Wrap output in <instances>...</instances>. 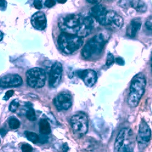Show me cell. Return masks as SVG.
I'll return each mask as SVG.
<instances>
[{"label":"cell","instance_id":"cell-1","mask_svg":"<svg viewBox=\"0 0 152 152\" xmlns=\"http://www.w3.org/2000/svg\"><path fill=\"white\" fill-rule=\"evenodd\" d=\"M94 20L91 16L69 14L61 19L59 28L63 32L83 38L91 32L94 28Z\"/></svg>","mask_w":152,"mask_h":152},{"label":"cell","instance_id":"cell-2","mask_svg":"<svg viewBox=\"0 0 152 152\" xmlns=\"http://www.w3.org/2000/svg\"><path fill=\"white\" fill-rule=\"evenodd\" d=\"M146 86V79L143 73H138L133 77L128 97V104L132 108L137 106L143 96Z\"/></svg>","mask_w":152,"mask_h":152},{"label":"cell","instance_id":"cell-3","mask_svg":"<svg viewBox=\"0 0 152 152\" xmlns=\"http://www.w3.org/2000/svg\"><path fill=\"white\" fill-rule=\"evenodd\" d=\"M106 39L102 34L96 35L88 41L82 50V56L88 60L98 57L104 49Z\"/></svg>","mask_w":152,"mask_h":152},{"label":"cell","instance_id":"cell-4","mask_svg":"<svg viewBox=\"0 0 152 152\" xmlns=\"http://www.w3.org/2000/svg\"><path fill=\"white\" fill-rule=\"evenodd\" d=\"M58 45L62 51L71 54L78 50L83 45L82 37L65 32H62L58 38Z\"/></svg>","mask_w":152,"mask_h":152},{"label":"cell","instance_id":"cell-5","mask_svg":"<svg viewBox=\"0 0 152 152\" xmlns=\"http://www.w3.org/2000/svg\"><path fill=\"white\" fill-rule=\"evenodd\" d=\"M133 133L129 128H124L121 130L118 134L115 147L118 152H133Z\"/></svg>","mask_w":152,"mask_h":152},{"label":"cell","instance_id":"cell-6","mask_svg":"<svg viewBox=\"0 0 152 152\" xmlns=\"http://www.w3.org/2000/svg\"><path fill=\"white\" fill-rule=\"evenodd\" d=\"M71 124L74 135L81 137L85 135L88 129V119L84 113H79L71 119Z\"/></svg>","mask_w":152,"mask_h":152},{"label":"cell","instance_id":"cell-7","mask_svg":"<svg viewBox=\"0 0 152 152\" xmlns=\"http://www.w3.org/2000/svg\"><path fill=\"white\" fill-rule=\"evenodd\" d=\"M28 85L31 88H42L46 82V75L44 69L40 68H34L26 73Z\"/></svg>","mask_w":152,"mask_h":152},{"label":"cell","instance_id":"cell-8","mask_svg":"<svg viewBox=\"0 0 152 152\" xmlns=\"http://www.w3.org/2000/svg\"><path fill=\"white\" fill-rule=\"evenodd\" d=\"M124 24L122 17L114 10H108L104 26L113 31H118L121 29Z\"/></svg>","mask_w":152,"mask_h":152},{"label":"cell","instance_id":"cell-9","mask_svg":"<svg viewBox=\"0 0 152 152\" xmlns=\"http://www.w3.org/2000/svg\"><path fill=\"white\" fill-rule=\"evenodd\" d=\"M62 65L59 62H56L50 71L49 84L51 88H56L59 85L62 77Z\"/></svg>","mask_w":152,"mask_h":152},{"label":"cell","instance_id":"cell-10","mask_svg":"<svg viewBox=\"0 0 152 152\" xmlns=\"http://www.w3.org/2000/svg\"><path fill=\"white\" fill-rule=\"evenodd\" d=\"M22 83V78L18 74H7L0 77V88L19 86Z\"/></svg>","mask_w":152,"mask_h":152},{"label":"cell","instance_id":"cell-11","mask_svg":"<svg viewBox=\"0 0 152 152\" xmlns=\"http://www.w3.org/2000/svg\"><path fill=\"white\" fill-rule=\"evenodd\" d=\"M54 103L57 110H67L72 105V98L69 94L62 93L57 96L54 100Z\"/></svg>","mask_w":152,"mask_h":152},{"label":"cell","instance_id":"cell-12","mask_svg":"<svg viewBox=\"0 0 152 152\" xmlns=\"http://www.w3.org/2000/svg\"><path fill=\"white\" fill-rule=\"evenodd\" d=\"M151 138V130L148 125L142 120L139 126V131L137 136V141L139 144H147Z\"/></svg>","mask_w":152,"mask_h":152},{"label":"cell","instance_id":"cell-13","mask_svg":"<svg viewBox=\"0 0 152 152\" xmlns=\"http://www.w3.org/2000/svg\"><path fill=\"white\" fill-rule=\"evenodd\" d=\"M108 10L101 4H96L90 10L91 16L99 24L104 26L105 20Z\"/></svg>","mask_w":152,"mask_h":152},{"label":"cell","instance_id":"cell-14","mask_svg":"<svg viewBox=\"0 0 152 152\" xmlns=\"http://www.w3.org/2000/svg\"><path fill=\"white\" fill-rule=\"evenodd\" d=\"M78 76L82 79L84 83L89 87L93 86L97 82V74L93 69H85L79 72Z\"/></svg>","mask_w":152,"mask_h":152},{"label":"cell","instance_id":"cell-15","mask_svg":"<svg viewBox=\"0 0 152 152\" xmlns=\"http://www.w3.org/2000/svg\"><path fill=\"white\" fill-rule=\"evenodd\" d=\"M31 24L34 28L37 30H44L47 24V20L45 14L42 12H38L34 14L31 20Z\"/></svg>","mask_w":152,"mask_h":152},{"label":"cell","instance_id":"cell-16","mask_svg":"<svg viewBox=\"0 0 152 152\" xmlns=\"http://www.w3.org/2000/svg\"><path fill=\"white\" fill-rule=\"evenodd\" d=\"M142 26V21L140 18H134L131 21L126 28V35L130 38H134Z\"/></svg>","mask_w":152,"mask_h":152},{"label":"cell","instance_id":"cell-17","mask_svg":"<svg viewBox=\"0 0 152 152\" xmlns=\"http://www.w3.org/2000/svg\"><path fill=\"white\" fill-rule=\"evenodd\" d=\"M130 6L139 13H145L147 6L142 0H130Z\"/></svg>","mask_w":152,"mask_h":152},{"label":"cell","instance_id":"cell-18","mask_svg":"<svg viewBox=\"0 0 152 152\" xmlns=\"http://www.w3.org/2000/svg\"><path fill=\"white\" fill-rule=\"evenodd\" d=\"M39 131L41 134H48L50 133V127L46 119H42L39 122Z\"/></svg>","mask_w":152,"mask_h":152},{"label":"cell","instance_id":"cell-19","mask_svg":"<svg viewBox=\"0 0 152 152\" xmlns=\"http://www.w3.org/2000/svg\"><path fill=\"white\" fill-rule=\"evenodd\" d=\"M25 135H26L27 139L29 141L33 143H37V142H39V136H38L35 133L26 131L25 132Z\"/></svg>","mask_w":152,"mask_h":152},{"label":"cell","instance_id":"cell-20","mask_svg":"<svg viewBox=\"0 0 152 152\" xmlns=\"http://www.w3.org/2000/svg\"><path fill=\"white\" fill-rule=\"evenodd\" d=\"M9 125L12 129H17L19 128L20 125V122L17 119L15 118H12L9 119Z\"/></svg>","mask_w":152,"mask_h":152},{"label":"cell","instance_id":"cell-21","mask_svg":"<svg viewBox=\"0 0 152 152\" xmlns=\"http://www.w3.org/2000/svg\"><path fill=\"white\" fill-rule=\"evenodd\" d=\"M26 118L31 121H35L37 119V116L35 115V113L34 110L31 108L29 107L28 110L26 111Z\"/></svg>","mask_w":152,"mask_h":152},{"label":"cell","instance_id":"cell-22","mask_svg":"<svg viewBox=\"0 0 152 152\" xmlns=\"http://www.w3.org/2000/svg\"><path fill=\"white\" fill-rule=\"evenodd\" d=\"M145 28L146 30L152 34V15L150 16L145 21Z\"/></svg>","mask_w":152,"mask_h":152},{"label":"cell","instance_id":"cell-23","mask_svg":"<svg viewBox=\"0 0 152 152\" xmlns=\"http://www.w3.org/2000/svg\"><path fill=\"white\" fill-rule=\"evenodd\" d=\"M115 61V58L114 57L113 54L109 53L107 54V58H106V65L107 66H110L111 65H113Z\"/></svg>","mask_w":152,"mask_h":152},{"label":"cell","instance_id":"cell-24","mask_svg":"<svg viewBox=\"0 0 152 152\" xmlns=\"http://www.w3.org/2000/svg\"><path fill=\"white\" fill-rule=\"evenodd\" d=\"M19 106H20L19 102L17 100H14L12 101V102L10 103V104L9 105V109L12 112H15L17 110V108L19 107Z\"/></svg>","mask_w":152,"mask_h":152},{"label":"cell","instance_id":"cell-25","mask_svg":"<svg viewBox=\"0 0 152 152\" xmlns=\"http://www.w3.org/2000/svg\"><path fill=\"white\" fill-rule=\"evenodd\" d=\"M119 6L122 8H129L130 6V0H119Z\"/></svg>","mask_w":152,"mask_h":152},{"label":"cell","instance_id":"cell-26","mask_svg":"<svg viewBox=\"0 0 152 152\" xmlns=\"http://www.w3.org/2000/svg\"><path fill=\"white\" fill-rule=\"evenodd\" d=\"M21 150L23 152H32V147L29 144H25L21 146Z\"/></svg>","mask_w":152,"mask_h":152},{"label":"cell","instance_id":"cell-27","mask_svg":"<svg viewBox=\"0 0 152 152\" xmlns=\"http://www.w3.org/2000/svg\"><path fill=\"white\" fill-rule=\"evenodd\" d=\"M34 6L35 9L40 10L42 8V0H34Z\"/></svg>","mask_w":152,"mask_h":152},{"label":"cell","instance_id":"cell-28","mask_svg":"<svg viewBox=\"0 0 152 152\" xmlns=\"http://www.w3.org/2000/svg\"><path fill=\"white\" fill-rule=\"evenodd\" d=\"M45 5L48 8L53 7L56 5V1L55 0H46V1L45 2Z\"/></svg>","mask_w":152,"mask_h":152},{"label":"cell","instance_id":"cell-29","mask_svg":"<svg viewBox=\"0 0 152 152\" xmlns=\"http://www.w3.org/2000/svg\"><path fill=\"white\" fill-rule=\"evenodd\" d=\"M7 3L6 0H0V10L5 11L7 9Z\"/></svg>","mask_w":152,"mask_h":152},{"label":"cell","instance_id":"cell-30","mask_svg":"<svg viewBox=\"0 0 152 152\" xmlns=\"http://www.w3.org/2000/svg\"><path fill=\"white\" fill-rule=\"evenodd\" d=\"M14 91L13 90H9V91H7L6 93L4 96L3 97V100H9L12 96L14 95Z\"/></svg>","mask_w":152,"mask_h":152},{"label":"cell","instance_id":"cell-31","mask_svg":"<svg viewBox=\"0 0 152 152\" xmlns=\"http://www.w3.org/2000/svg\"><path fill=\"white\" fill-rule=\"evenodd\" d=\"M48 141V137L46 134H40L39 136V142L43 144L47 142Z\"/></svg>","mask_w":152,"mask_h":152},{"label":"cell","instance_id":"cell-32","mask_svg":"<svg viewBox=\"0 0 152 152\" xmlns=\"http://www.w3.org/2000/svg\"><path fill=\"white\" fill-rule=\"evenodd\" d=\"M115 61L117 64H118L119 65H124L125 63L124 59L121 57H118V58H115Z\"/></svg>","mask_w":152,"mask_h":152},{"label":"cell","instance_id":"cell-33","mask_svg":"<svg viewBox=\"0 0 152 152\" xmlns=\"http://www.w3.org/2000/svg\"><path fill=\"white\" fill-rule=\"evenodd\" d=\"M86 1L91 4H98L101 0H86Z\"/></svg>","mask_w":152,"mask_h":152},{"label":"cell","instance_id":"cell-34","mask_svg":"<svg viewBox=\"0 0 152 152\" xmlns=\"http://www.w3.org/2000/svg\"><path fill=\"white\" fill-rule=\"evenodd\" d=\"M6 131L4 130V129H1V130H0V133H1V134L3 136H4L6 134Z\"/></svg>","mask_w":152,"mask_h":152},{"label":"cell","instance_id":"cell-35","mask_svg":"<svg viewBox=\"0 0 152 152\" xmlns=\"http://www.w3.org/2000/svg\"><path fill=\"white\" fill-rule=\"evenodd\" d=\"M57 1L60 4H64L67 1V0H57Z\"/></svg>","mask_w":152,"mask_h":152},{"label":"cell","instance_id":"cell-36","mask_svg":"<svg viewBox=\"0 0 152 152\" xmlns=\"http://www.w3.org/2000/svg\"><path fill=\"white\" fill-rule=\"evenodd\" d=\"M3 39V32L0 31V42H1Z\"/></svg>","mask_w":152,"mask_h":152},{"label":"cell","instance_id":"cell-37","mask_svg":"<svg viewBox=\"0 0 152 152\" xmlns=\"http://www.w3.org/2000/svg\"><path fill=\"white\" fill-rule=\"evenodd\" d=\"M151 68L152 70V53H151Z\"/></svg>","mask_w":152,"mask_h":152},{"label":"cell","instance_id":"cell-38","mask_svg":"<svg viewBox=\"0 0 152 152\" xmlns=\"http://www.w3.org/2000/svg\"><path fill=\"white\" fill-rule=\"evenodd\" d=\"M107 1H114V0H107Z\"/></svg>","mask_w":152,"mask_h":152}]
</instances>
